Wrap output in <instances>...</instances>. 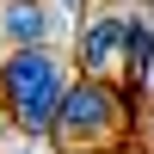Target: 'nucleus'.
Masks as SVG:
<instances>
[{
    "instance_id": "obj_3",
    "label": "nucleus",
    "mask_w": 154,
    "mask_h": 154,
    "mask_svg": "<svg viewBox=\"0 0 154 154\" xmlns=\"http://www.w3.org/2000/svg\"><path fill=\"white\" fill-rule=\"evenodd\" d=\"M123 31H130L123 12H93V25H80V37H74V68L86 80H105L123 62Z\"/></svg>"
},
{
    "instance_id": "obj_5",
    "label": "nucleus",
    "mask_w": 154,
    "mask_h": 154,
    "mask_svg": "<svg viewBox=\"0 0 154 154\" xmlns=\"http://www.w3.org/2000/svg\"><path fill=\"white\" fill-rule=\"evenodd\" d=\"M123 80H136V86H148V74H154V19H130V31H123Z\"/></svg>"
},
{
    "instance_id": "obj_7",
    "label": "nucleus",
    "mask_w": 154,
    "mask_h": 154,
    "mask_svg": "<svg viewBox=\"0 0 154 154\" xmlns=\"http://www.w3.org/2000/svg\"><path fill=\"white\" fill-rule=\"evenodd\" d=\"M62 6H68V12H74V6H80V0H62Z\"/></svg>"
},
{
    "instance_id": "obj_6",
    "label": "nucleus",
    "mask_w": 154,
    "mask_h": 154,
    "mask_svg": "<svg viewBox=\"0 0 154 154\" xmlns=\"http://www.w3.org/2000/svg\"><path fill=\"white\" fill-rule=\"evenodd\" d=\"M6 130H12V123H6V105H0V142H6Z\"/></svg>"
},
{
    "instance_id": "obj_2",
    "label": "nucleus",
    "mask_w": 154,
    "mask_h": 154,
    "mask_svg": "<svg viewBox=\"0 0 154 154\" xmlns=\"http://www.w3.org/2000/svg\"><path fill=\"white\" fill-rule=\"evenodd\" d=\"M130 130L136 123L123 117L117 86L74 74L68 93H62V111H56V130L49 136H56L62 154H111V148H130Z\"/></svg>"
},
{
    "instance_id": "obj_4",
    "label": "nucleus",
    "mask_w": 154,
    "mask_h": 154,
    "mask_svg": "<svg viewBox=\"0 0 154 154\" xmlns=\"http://www.w3.org/2000/svg\"><path fill=\"white\" fill-rule=\"evenodd\" d=\"M56 25H62V12L49 6V0H6V6H0V37H6L12 49H37V43H49V37H56Z\"/></svg>"
},
{
    "instance_id": "obj_1",
    "label": "nucleus",
    "mask_w": 154,
    "mask_h": 154,
    "mask_svg": "<svg viewBox=\"0 0 154 154\" xmlns=\"http://www.w3.org/2000/svg\"><path fill=\"white\" fill-rule=\"evenodd\" d=\"M74 62H62L49 43L37 49H6L0 56V105H6V123L19 136H49L56 130V111H62V93L74 80Z\"/></svg>"
},
{
    "instance_id": "obj_9",
    "label": "nucleus",
    "mask_w": 154,
    "mask_h": 154,
    "mask_svg": "<svg viewBox=\"0 0 154 154\" xmlns=\"http://www.w3.org/2000/svg\"><path fill=\"white\" fill-rule=\"evenodd\" d=\"M148 80H154V74H148Z\"/></svg>"
},
{
    "instance_id": "obj_8",
    "label": "nucleus",
    "mask_w": 154,
    "mask_h": 154,
    "mask_svg": "<svg viewBox=\"0 0 154 154\" xmlns=\"http://www.w3.org/2000/svg\"><path fill=\"white\" fill-rule=\"evenodd\" d=\"M111 154H130V148H111Z\"/></svg>"
}]
</instances>
